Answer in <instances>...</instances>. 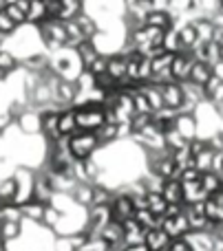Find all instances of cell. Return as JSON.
Instances as JSON below:
<instances>
[{
	"label": "cell",
	"mask_w": 223,
	"mask_h": 251,
	"mask_svg": "<svg viewBox=\"0 0 223 251\" xmlns=\"http://www.w3.org/2000/svg\"><path fill=\"white\" fill-rule=\"evenodd\" d=\"M181 183V181H179ZM181 194H184V205H193V203H203L208 199V194L203 192L201 183L197 181H186L181 183Z\"/></svg>",
	"instance_id": "13"
},
{
	"label": "cell",
	"mask_w": 223,
	"mask_h": 251,
	"mask_svg": "<svg viewBox=\"0 0 223 251\" xmlns=\"http://www.w3.org/2000/svg\"><path fill=\"white\" fill-rule=\"evenodd\" d=\"M146 201H148L146 207H148L155 216H164V214H166L168 203H166V199L162 196V192H148V194H146Z\"/></svg>",
	"instance_id": "33"
},
{
	"label": "cell",
	"mask_w": 223,
	"mask_h": 251,
	"mask_svg": "<svg viewBox=\"0 0 223 251\" xmlns=\"http://www.w3.org/2000/svg\"><path fill=\"white\" fill-rule=\"evenodd\" d=\"M162 97H164V106L179 110L181 104H184V93H181L179 82H166V84H162Z\"/></svg>",
	"instance_id": "10"
},
{
	"label": "cell",
	"mask_w": 223,
	"mask_h": 251,
	"mask_svg": "<svg viewBox=\"0 0 223 251\" xmlns=\"http://www.w3.org/2000/svg\"><path fill=\"white\" fill-rule=\"evenodd\" d=\"M122 251H148V247H146L144 243H139V245H124Z\"/></svg>",
	"instance_id": "48"
},
{
	"label": "cell",
	"mask_w": 223,
	"mask_h": 251,
	"mask_svg": "<svg viewBox=\"0 0 223 251\" xmlns=\"http://www.w3.org/2000/svg\"><path fill=\"white\" fill-rule=\"evenodd\" d=\"M203 212H206V218L215 227L223 225V205L215 199V196H208V199L203 201Z\"/></svg>",
	"instance_id": "25"
},
{
	"label": "cell",
	"mask_w": 223,
	"mask_h": 251,
	"mask_svg": "<svg viewBox=\"0 0 223 251\" xmlns=\"http://www.w3.org/2000/svg\"><path fill=\"white\" fill-rule=\"evenodd\" d=\"M164 49L168 53H179L181 51V42H179V35H177V29H168L164 33Z\"/></svg>",
	"instance_id": "39"
},
{
	"label": "cell",
	"mask_w": 223,
	"mask_h": 251,
	"mask_svg": "<svg viewBox=\"0 0 223 251\" xmlns=\"http://www.w3.org/2000/svg\"><path fill=\"white\" fill-rule=\"evenodd\" d=\"M2 77H4V75H2V71H0V79H2Z\"/></svg>",
	"instance_id": "52"
},
{
	"label": "cell",
	"mask_w": 223,
	"mask_h": 251,
	"mask_svg": "<svg viewBox=\"0 0 223 251\" xmlns=\"http://www.w3.org/2000/svg\"><path fill=\"white\" fill-rule=\"evenodd\" d=\"M22 236V221H7L0 225V238L4 240V245L13 243Z\"/></svg>",
	"instance_id": "28"
},
{
	"label": "cell",
	"mask_w": 223,
	"mask_h": 251,
	"mask_svg": "<svg viewBox=\"0 0 223 251\" xmlns=\"http://www.w3.org/2000/svg\"><path fill=\"white\" fill-rule=\"evenodd\" d=\"M100 238L104 240L113 251H122L124 249V227H122V223L109 221L100 229Z\"/></svg>",
	"instance_id": "7"
},
{
	"label": "cell",
	"mask_w": 223,
	"mask_h": 251,
	"mask_svg": "<svg viewBox=\"0 0 223 251\" xmlns=\"http://www.w3.org/2000/svg\"><path fill=\"white\" fill-rule=\"evenodd\" d=\"M4 11H7V16H9V18H11V20H13V22H16V25H18V26L27 25V13H25V11H22V9H20V7H18V4H16V2H13V4H4Z\"/></svg>",
	"instance_id": "40"
},
{
	"label": "cell",
	"mask_w": 223,
	"mask_h": 251,
	"mask_svg": "<svg viewBox=\"0 0 223 251\" xmlns=\"http://www.w3.org/2000/svg\"><path fill=\"white\" fill-rule=\"evenodd\" d=\"M139 91L146 95V100H148V104H150V110H159V108H164V97H162V86L159 84H153V82H144L139 86Z\"/></svg>",
	"instance_id": "22"
},
{
	"label": "cell",
	"mask_w": 223,
	"mask_h": 251,
	"mask_svg": "<svg viewBox=\"0 0 223 251\" xmlns=\"http://www.w3.org/2000/svg\"><path fill=\"white\" fill-rule=\"evenodd\" d=\"M162 196L168 205H184V194H181L179 178H164L162 183Z\"/></svg>",
	"instance_id": "14"
},
{
	"label": "cell",
	"mask_w": 223,
	"mask_h": 251,
	"mask_svg": "<svg viewBox=\"0 0 223 251\" xmlns=\"http://www.w3.org/2000/svg\"><path fill=\"white\" fill-rule=\"evenodd\" d=\"M184 240L190 245L193 251H212L215 249V238H212V231H186Z\"/></svg>",
	"instance_id": "8"
},
{
	"label": "cell",
	"mask_w": 223,
	"mask_h": 251,
	"mask_svg": "<svg viewBox=\"0 0 223 251\" xmlns=\"http://www.w3.org/2000/svg\"><path fill=\"white\" fill-rule=\"evenodd\" d=\"M16 4H18V7H20L25 13L29 11V0H16Z\"/></svg>",
	"instance_id": "49"
},
{
	"label": "cell",
	"mask_w": 223,
	"mask_h": 251,
	"mask_svg": "<svg viewBox=\"0 0 223 251\" xmlns=\"http://www.w3.org/2000/svg\"><path fill=\"white\" fill-rule=\"evenodd\" d=\"M133 218L137 221V225L141 227V229H155V227H159L162 225V216H155L153 212H150L148 207H144V209H135V214H133Z\"/></svg>",
	"instance_id": "26"
},
{
	"label": "cell",
	"mask_w": 223,
	"mask_h": 251,
	"mask_svg": "<svg viewBox=\"0 0 223 251\" xmlns=\"http://www.w3.org/2000/svg\"><path fill=\"white\" fill-rule=\"evenodd\" d=\"M175 22H177V18L172 16L170 11H166V9H153V11L146 16V25L157 26V29H164V31L172 29Z\"/></svg>",
	"instance_id": "15"
},
{
	"label": "cell",
	"mask_w": 223,
	"mask_h": 251,
	"mask_svg": "<svg viewBox=\"0 0 223 251\" xmlns=\"http://www.w3.org/2000/svg\"><path fill=\"white\" fill-rule=\"evenodd\" d=\"M18 69H20V60H18L9 49L0 47V71H2V75H9Z\"/></svg>",
	"instance_id": "31"
},
{
	"label": "cell",
	"mask_w": 223,
	"mask_h": 251,
	"mask_svg": "<svg viewBox=\"0 0 223 251\" xmlns=\"http://www.w3.org/2000/svg\"><path fill=\"white\" fill-rule=\"evenodd\" d=\"M16 199V178L4 176L0 178V205H9Z\"/></svg>",
	"instance_id": "32"
},
{
	"label": "cell",
	"mask_w": 223,
	"mask_h": 251,
	"mask_svg": "<svg viewBox=\"0 0 223 251\" xmlns=\"http://www.w3.org/2000/svg\"><path fill=\"white\" fill-rule=\"evenodd\" d=\"M51 251H73V245H71L69 236H56L51 245Z\"/></svg>",
	"instance_id": "44"
},
{
	"label": "cell",
	"mask_w": 223,
	"mask_h": 251,
	"mask_svg": "<svg viewBox=\"0 0 223 251\" xmlns=\"http://www.w3.org/2000/svg\"><path fill=\"white\" fill-rule=\"evenodd\" d=\"M16 29H18V25L7 16V11H4V7H2L0 9V33L11 35V33H16Z\"/></svg>",
	"instance_id": "42"
},
{
	"label": "cell",
	"mask_w": 223,
	"mask_h": 251,
	"mask_svg": "<svg viewBox=\"0 0 223 251\" xmlns=\"http://www.w3.org/2000/svg\"><path fill=\"white\" fill-rule=\"evenodd\" d=\"M172 161H175V165H177V170H186V168H195V156L190 154V150H188V146L186 148H179V150H175L172 152Z\"/></svg>",
	"instance_id": "34"
},
{
	"label": "cell",
	"mask_w": 223,
	"mask_h": 251,
	"mask_svg": "<svg viewBox=\"0 0 223 251\" xmlns=\"http://www.w3.org/2000/svg\"><path fill=\"white\" fill-rule=\"evenodd\" d=\"M75 22H78V26H80V31H82V35L86 40H93L97 35V31H100V25H97V20L91 16L88 11H80L78 16L73 18Z\"/></svg>",
	"instance_id": "18"
},
{
	"label": "cell",
	"mask_w": 223,
	"mask_h": 251,
	"mask_svg": "<svg viewBox=\"0 0 223 251\" xmlns=\"http://www.w3.org/2000/svg\"><path fill=\"white\" fill-rule=\"evenodd\" d=\"M57 130H60L62 137H71V134L78 130V124H75V108H73V106H66V108L60 110V115H57Z\"/></svg>",
	"instance_id": "16"
},
{
	"label": "cell",
	"mask_w": 223,
	"mask_h": 251,
	"mask_svg": "<svg viewBox=\"0 0 223 251\" xmlns=\"http://www.w3.org/2000/svg\"><path fill=\"white\" fill-rule=\"evenodd\" d=\"M62 11V0H47V13L49 18H57Z\"/></svg>",
	"instance_id": "46"
},
{
	"label": "cell",
	"mask_w": 223,
	"mask_h": 251,
	"mask_svg": "<svg viewBox=\"0 0 223 251\" xmlns=\"http://www.w3.org/2000/svg\"><path fill=\"white\" fill-rule=\"evenodd\" d=\"M106 73H109L117 84L122 82V79H126V57L119 55V53H113V55H109Z\"/></svg>",
	"instance_id": "20"
},
{
	"label": "cell",
	"mask_w": 223,
	"mask_h": 251,
	"mask_svg": "<svg viewBox=\"0 0 223 251\" xmlns=\"http://www.w3.org/2000/svg\"><path fill=\"white\" fill-rule=\"evenodd\" d=\"M221 132H223V130H221Z\"/></svg>",
	"instance_id": "54"
},
{
	"label": "cell",
	"mask_w": 223,
	"mask_h": 251,
	"mask_svg": "<svg viewBox=\"0 0 223 251\" xmlns=\"http://www.w3.org/2000/svg\"><path fill=\"white\" fill-rule=\"evenodd\" d=\"M75 51H78V57H80V62L84 64V69H86V66L91 64L97 55H100V51H97V47H95V42H93V40H84V42L80 44Z\"/></svg>",
	"instance_id": "30"
},
{
	"label": "cell",
	"mask_w": 223,
	"mask_h": 251,
	"mask_svg": "<svg viewBox=\"0 0 223 251\" xmlns=\"http://www.w3.org/2000/svg\"><path fill=\"white\" fill-rule=\"evenodd\" d=\"M203 93H206V101H210V104H215V106L221 104L223 101V77H219V75L215 73L203 84Z\"/></svg>",
	"instance_id": "17"
},
{
	"label": "cell",
	"mask_w": 223,
	"mask_h": 251,
	"mask_svg": "<svg viewBox=\"0 0 223 251\" xmlns=\"http://www.w3.org/2000/svg\"><path fill=\"white\" fill-rule=\"evenodd\" d=\"M60 218H62V214H60V209L57 207H53L51 203L47 205V209H44V216H42V223L40 225L42 227H47V229H56L57 227V223H60Z\"/></svg>",
	"instance_id": "37"
},
{
	"label": "cell",
	"mask_w": 223,
	"mask_h": 251,
	"mask_svg": "<svg viewBox=\"0 0 223 251\" xmlns=\"http://www.w3.org/2000/svg\"><path fill=\"white\" fill-rule=\"evenodd\" d=\"M164 146H166L170 152H175V150H179V148L188 146V141H186V139L181 137L175 128H170V130H166V132H164Z\"/></svg>",
	"instance_id": "36"
},
{
	"label": "cell",
	"mask_w": 223,
	"mask_h": 251,
	"mask_svg": "<svg viewBox=\"0 0 223 251\" xmlns=\"http://www.w3.org/2000/svg\"><path fill=\"white\" fill-rule=\"evenodd\" d=\"M75 124H78V130H88V132H95L102 124H106L104 106H100V104L78 106V108H75Z\"/></svg>",
	"instance_id": "2"
},
{
	"label": "cell",
	"mask_w": 223,
	"mask_h": 251,
	"mask_svg": "<svg viewBox=\"0 0 223 251\" xmlns=\"http://www.w3.org/2000/svg\"><path fill=\"white\" fill-rule=\"evenodd\" d=\"M71 199L80 205V207H91L93 205V183H75L71 190Z\"/></svg>",
	"instance_id": "21"
},
{
	"label": "cell",
	"mask_w": 223,
	"mask_h": 251,
	"mask_svg": "<svg viewBox=\"0 0 223 251\" xmlns=\"http://www.w3.org/2000/svg\"><path fill=\"white\" fill-rule=\"evenodd\" d=\"M186 207V205H184ZM162 227L164 231H166L168 236H170V240L175 238H184L186 231H190V225H188V218H186V212L177 214V216H162Z\"/></svg>",
	"instance_id": "6"
},
{
	"label": "cell",
	"mask_w": 223,
	"mask_h": 251,
	"mask_svg": "<svg viewBox=\"0 0 223 251\" xmlns=\"http://www.w3.org/2000/svg\"><path fill=\"white\" fill-rule=\"evenodd\" d=\"M144 245L148 247V251H166L168 245H170V236H168L162 227H155V229L146 231Z\"/></svg>",
	"instance_id": "11"
},
{
	"label": "cell",
	"mask_w": 223,
	"mask_h": 251,
	"mask_svg": "<svg viewBox=\"0 0 223 251\" xmlns=\"http://www.w3.org/2000/svg\"><path fill=\"white\" fill-rule=\"evenodd\" d=\"M95 134L102 146H109V143L117 141V124H102L100 128L95 130Z\"/></svg>",
	"instance_id": "35"
},
{
	"label": "cell",
	"mask_w": 223,
	"mask_h": 251,
	"mask_svg": "<svg viewBox=\"0 0 223 251\" xmlns=\"http://www.w3.org/2000/svg\"><path fill=\"white\" fill-rule=\"evenodd\" d=\"M199 183H201L203 192H206L208 196H212V194H217V192L223 190L221 176H219V174H215V172H203L201 176H199Z\"/></svg>",
	"instance_id": "29"
},
{
	"label": "cell",
	"mask_w": 223,
	"mask_h": 251,
	"mask_svg": "<svg viewBox=\"0 0 223 251\" xmlns=\"http://www.w3.org/2000/svg\"><path fill=\"white\" fill-rule=\"evenodd\" d=\"M210 172L215 174H223V150H215V154H212V165H210Z\"/></svg>",
	"instance_id": "45"
},
{
	"label": "cell",
	"mask_w": 223,
	"mask_h": 251,
	"mask_svg": "<svg viewBox=\"0 0 223 251\" xmlns=\"http://www.w3.org/2000/svg\"><path fill=\"white\" fill-rule=\"evenodd\" d=\"M150 117L153 115H146V113H135L131 117V122H128V126H131V130L133 132H139L141 128H146V126L150 124Z\"/></svg>",
	"instance_id": "43"
},
{
	"label": "cell",
	"mask_w": 223,
	"mask_h": 251,
	"mask_svg": "<svg viewBox=\"0 0 223 251\" xmlns=\"http://www.w3.org/2000/svg\"><path fill=\"white\" fill-rule=\"evenodd\" d=\"M4 38H7V35H2V33H0V47H2V44H4Z\"/></svg>",
	"instance_id": "51"
},
{
	"label": "cell",
	"mask_w": 223,
	"mask_h": 251,
	"mask_svg": "<svg viewBox=\"0 0 223 251\" xmlns=\"http://www.w3.org/2000/svg\"><path fill=\"white\" fill-rule=\"evenodd\" d=\"M18 130H20L25 137H35V134H40V130H42V117H40V110L38 108H25L20 115L16 117Z\"/></svg>",
	"instance_id": "3"
},
{
	"label": "cell",
	"mask_w": 223,
	"mask_h": 251,
	"mask_svg": "<svg viewBox=\"0 0 223 251\" xmlns=\"http://www.w3.org/2000/svg\"><path fill=\"white\" fill-rule=\"evenodd\" d=\"M49 18L47 13V0H29V11H27V25L38 26Z\"/></svg>",
	"instance_id": "23"
},
{
	"label": "cell",
	"mask_w": 223,
	"mask_h": 251,
	"mask_svg": "<svg viewBox=\"0 0 223 251\" xmlns=\"http://www.w3.org/2000/svg\"><path fill=\"white\" fill-rule=\"evenodd\" d=\"M109 207H111V218L117 223L128 221V218H133V214H135L133 199L128 194H122V192H115V196H113Z\"/></svg>",
	"instance_id": "4"
},
{
	"label": "cell",
	"mask_w": 223,
	"mask_h": 251,
	"mask_svg": "<svg viewBox=\"0 0 223 251\" xmlns=\"http://www.w3.org/2000/svg\"><path fill=\"white\" fill-rule=\"evenodd\" d=\"M172 128H175L186 141L195 139L197 137V117H195V113H177Z\"/></svg>",
	"instance_id": "9"
},
{
	"label": "cell",
	"mask_w": 223,
	"mask_h": 251,
	"mask_svg": "<svg viewBox=\"0 0 223 251\" xmlns=\"http://www.w3.org/2000/svg\"><path fill=\"white\" fill-rule=\"evenodd\" d=\"M212 154H215V150H212L210 146L206 148L203 152H199L197 156H195V168L199 170V172H210V165H212Z\"/></svg>",
	"instance_id": "38"
},
{
	"label": "cell",
	"mask_w": 223,
	"mask_h": 251,
	"mask_svg": "<svg viewBox=\"0 0 223 251\" xmlns=\"http://www.w3.org/2000/svg\"><path fill=\"white\" fill-rule=\"evenodd\" d=\"M11 124H13L11 115H9V113H0V134H2Z\"/></svg>",
	"instance_id": "47"
},
{
	"label": "cell",
	"mask_w": 223,
	"mask_h": 251,
	"mask_svg": "<svg viewBox=\"0 0 223 251\" xmlns=\"http://www.w3.org/2000/svg\"><path fill=\"white\" fill-rule=\"evenodd\" d=\"M219 2H221V9H223V0H219Z\"/></svg>",
	"instance_id": "53"
},
{
	"label": "cell",
	"mask_w": 223,
	"mask_h": 251,
	"mask_svg": "<svg viewBox=\"0 0 223 251\" xmlns=\"http://www.w3.org/2000/svg\"><path fill=\"white\" fill-rule=\"evenodd\" d=\"M193 26H195V33H197V40L203 44L212 42V33H215V25H212L208 18H197L193 20Z\"/></svg>",
	"instance_id": "27"
},
{
	"label": "cell",
	"mask_w": 223,
	"mask_h": 251,
	"mask_svg": "<svg viewBox=\"0 0 223 251\" xmlns=\"http://www.w3.org/2000/svg\"><path fill=\"white\" fill-rule=\"evenodd\" d=\"M217 110H219V115L223 117V101H221V104H217Z\"/></svg>",
	"instance_id": "50"
},
{
	"label": "cell",
	"mask_w": 223,
	"mask_h": 251,
	"mask_svg": "<svg viewBox=\"0 0 223 251\" xmlns=\"http://www.w3.org/2000/svg\"><path fill=\"white\" fill-rule=\"evenodd\" d=\"M122 227H124V245H139V243H144L146 229H141V227L137 225L135 218L124 221Z\"/></svg>",
	"instance_id": "19"
},
{
	"label": "cell",
	"mask_w": 223,
	"mask_h": 251,
	"mask_svg": "<svg viewBox=\"0 0 223 251\" xmlns=\"http://www.w3.org/2000/svg\"><path fill=\"white\" fill-rule=\"evenodd\" d=\"M212 75H215V69H212L208 62H197V60H195L188 79H190V82H195V84H199V86H203V84H206Z\"/></svg>",
	"instance_id": "24"
},
{
	"label": "cell",
	"mask_w": 223,
	"mask_h": 251,
	"mask_svg": "<svg viewBox=\"0 0 223 251\" xmlns=\"http://www.w3.org/2000/svg\"><path fill=\"white\" fill-rule=\"evenodd\" d=\"M106 64H109V55L100 53V55H97L95 60L86 66V71L88 73H93V75H102V73H106Z\"/></svg>",
	"instance_id": "41"
},
{
	"label": "cell",
	"mask_w": 223,
	"mask_h": 251,
	"mask_svg": "<svg viewBox=\"0 0 223 251\" xmlns=\"http://www.w3.org/2000/svg\"><path fill=\"white\" fill-rule=\"evenodd\" d=\"M100 139H97L95 132H88V130H75L69 137V150L73 154V159L82 161L93 156L97 150H100Z\"/></svg>",
	"instance_id": "1"
},
{
	"label": "cell",
	"mask_w": 223,
	"mask_h": 251,
	"mask_svg": "<svg viewBox=\"0 0 223 251\" xmlns=\"http://www.w3.org/2000/svg\"><path fill=\"white\" fill-rule=\"evenodd\" d=\"M195 64V57L190 55V51H179L172 55V64H170V75L175 82H186L190 77V69Z\"/></svg>",
	"instance_id": "5"
},
{
	"label": "cell",
	"mask_w": 223,
	"mask_h": 251,
	"mask_svg": "<svg viewBox=\"0 0 223 251\" xmlns=\"http://www.w3.org/2000/svg\"><path fill=\"white\" fill-rule=\"evenodd\" d=\"M49 203H42V201H27V203L18 205L20 207V214H22V221H29V223H42V216H44V209H47Z\"/></svg>",
	"instance_id": "12"
}]
</instances>
